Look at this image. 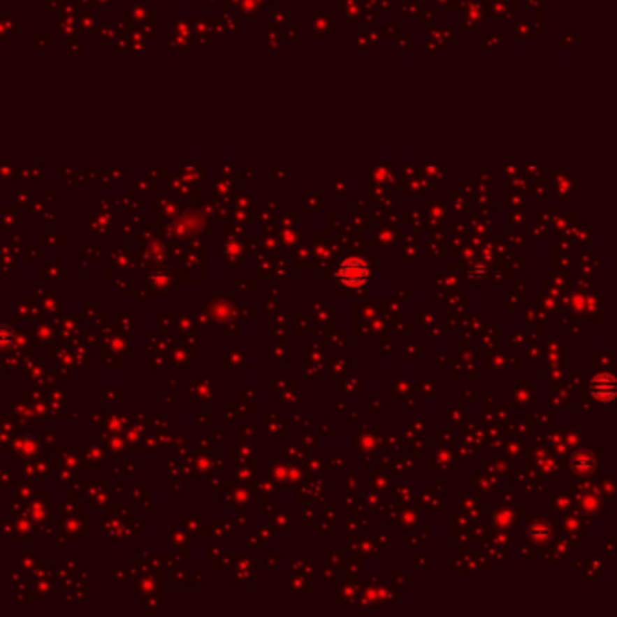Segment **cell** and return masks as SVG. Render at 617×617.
Returning <instances> with one entry per match:
<instances>
[{
    "label": "cell",
    "mask_w": 617,
    "mask_h": 617,
    "mask_svg": "<svg viewBox=\"0 0 617 617\" xmlns=\"http://www.w3.org/2000/svg\"><path fill=\"white\" fill-rule=\"evenodd\" d=\"M172 282H174V277L168 272H164V270H158V272L149 274V284L158 291L168 290L172 286Z\"/></svg>",
    "instance_id": "obj_5"
},
{
    "label": "cell",
    "mask_w": 617,
    "mask_h": 617,
    "mask_svg": "<svg viewBox=\"0 0 617 617\" xmlns=\"http://www.w3.org/2000/svg\"><path fill=\"white\" fill-rule=\"evenodd\" d=\"M17 346V333L13 328L0 326V351H8Z\"/></svg>",
    "instance_id": "obj_6"
},
{
    "label": "cell",
    "mask_w": 617,
    "mask_h": 617,
    "mask_svg": "<svg viewBox=\"0 0 617 617\" xmlns=\"http://www.w3.org/2000/svg\"><path fill=\"white\" fill-rule=\"evenodd\" d=\"M40 449H42L40 442L35 437H29V435L20 437L17 440V444H15V451L26 460H35L40 454Z\"/></svg>",
    "instance_id": "obj_3"
},
{
    "label": "cell",
    "mask_w": 617,
    "mask_h": 617,
    "mask_svg": "<svg viewBox=\"0 0 617 617\" xmlns=\"http://www.w3.org/2000/svg\"><path fill=\"white\" fill-rule=\"evenodd\" d=\"M371 268L368 265L366 259L362 257H348L346 261H342V265L337 270V279L342 282L344 286L348 288H357L362 286L364 282L370 279Z\"/></svg>",
    "instance_id": "obj_1"
},
{
    "label": "cell",
    "mask_w": 617,
    "mask_h": 617,
    "mask_svg": "<svg viewBox=\"0 0 617 617\" xmlns=\"http://www.w3.org/2000/svg\"><path fill=\"white\" fill-rule=\"evenodd\" d=\"M595 460L594 454L590 451H579L572 460V467L579 472V474H588V472L594 469Z\"/></svg>",
    "instance_id": "obj_4"
},
{
    "label": "cell",
    "mask_w": 617,
    "mask_h": 617,
    "mask_svg": "<svg viewBox=\"0 0 617 617\" xmlns=\"http://www.w3.org/2000/svg\"><path fill=\"white\" fill-rule=\"evenodd\" d=\"M588 393L597 402H610L616 397V379L610 373H600L588 384Z\"/></svg>",
    "instance_id": "obj_2"
}]
</instances>
